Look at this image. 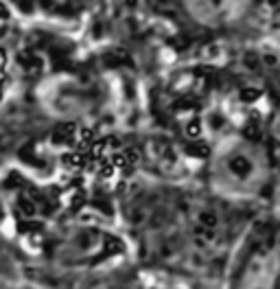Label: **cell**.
Returning a JSON list of instances; mask_svg holds the SVG:
<instances>
[{"label": "cell", "mask_w": 280, "mask_h": 289, "mask_svg": "<svg viewBox=\"0 0 280 289\" xmlns=\"http://www.w3.org/2000/svg\"><path fill=\"white\" fill-rule=\"evenodd\" d=\"M270 176L267 158L259 144L228 136L215 147L210 158V182L226 198H252Z\"/></svg>", "instance_id": "cell-1"}, {"label": "cell", "mask_w": 280, "mask_h": 289, "mask_svg": "<svg viewBox=\"0 0 280 289\" xmlns=\"http://www.w3.org/2000/svg\"><path fill=\"white\" fill-rule=\"evenodd\" d=\"M37 101L44 112L61 120H75L90 110V96L75 77L53 74L37 88Z\"/></svg>", "instance_id": "cell-2"}, {"label": "cell", "mask_w": 280, "mask_h": 289, "mask_svg": "<svg viewBox=\"0 0 280 289\" xmlns=\"http://www.w3.org/2000/svg\"><path fill=\"white\" fill-rule=\"evenodd\" d=\"M278 280V258L272 250L259 252L245 265L239 289H274Z\"/></svg>", "instance_id": "cell-4"}, {"label": "cell", "mask_w": 280, "mask_h": 289, "mask_svg": "<svg viewBox=\"0 0 280 289\" xmlns=\"http://www.w3.org/2000/svg\"><path fill=\"white\" fill-rule=\"evenodd\" d=\"M103 248H105V234L94 228H83L68 236V241L59 250V256L64 261H72V263L88 261V258L96 256Z\"/></svg>", "instance_id": "cell-5"}, {"label": "cell", "mask_w": 280, "mask_h": 289, "mask_svg": "<svg viewBox=\"0 0 280 289\" xmlns=\"http://www.w3.org/2000/svg\"><path fill=\"white\" fill-rule=\"evenodd\" d=\"M252 0H184L193 20L204 26H226L248 11Z\"/></svg>", "instance_id": "cell-3"}]
</instances>
